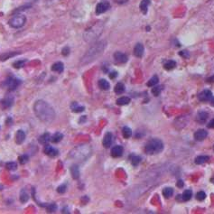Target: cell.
I'll return each mask as SVG.
<instances>
[{
    "label": "cell",
    "mask_w": 214,
    "mask_h": 214,
    "mask_svg": "<svg viewBox=\"0 0 214 214\" xmlns=\"http://www.w3.org/2000/svg\"><path fill=\"white\" fill-rule=\"evenodd\" d=\"M213 149H214V147H213Z\"/></svg>",
    "instance_id": "cell-51"
},
{
    "label": "cell",
    "mask_w": 214,
    "mask_h": 214,
    "mask_svg": "<svg viewBox=\"0 0 214 214\" xmlns=\"http://www.w3.org/2000/svg\"><path fill=\"white\" fill-rule=\"evenodd\" d=\"M6 166V169L9 170V171H15V170H17V163H15V162L7 163Z\"/></svg>",
    "instance_id": "cell-37"
},
{
    "label": "cell",
    "mask_w": 214,
    "mask_h": 214,
    "mask_svg": "<svg viewBox=\"0 0 214 214\" xmlns=\"http://www.w3.org/2000/svg\"><path fill=\"white\" fill-rule=\"evenodd\" d=\"M176 185H177V187H179V188H182V187H183V182H182V180H179V181L177 182Z\"/></svg>",
    "instance_id": "cell-47"
},
{
    "label": "cell",
    "mask_w": 214,
    "mask_h": 214,
    "mask_svg": "<svg viewBox=\"0 0 214 214\" xmlns=\"http://www.w3.org/2000/svg\"><path fill=\"white\" fill-rule=\"evenodd\" d=\"M13 102H14V98H13L6 97V98H5L4 99H2V101H0V106H1L3 108H10L13 105Z\"/></svg>",
    "instance_id": "cell-15"
},
{
    "label": "cell",
    "mask_w": 214,
    "mask_h": 214,
    "mask_svg": "<svg viewBox=\"0 0 214 214\" xmlns=\"http://www.w3.org/2000/svg\"><path fill=\"white\" fill-rule=\"evenodd\" d=\"M102 31H103V24L101 21L97 22L90 28L86 29V31L83 34V39L87 42H92L101 34Z\"/></svg>",
    "instance_id": "cell-4"
},
{
    "label": "cell",
    "mask_w": 214,
    "mask_h": 214,
    "mask_svg": "<svg viewBox=\"0 0 214 214\" xmlns=\"http://www.w3.org/2000/svg\"><path fill=\"white\" fill-rule=\"evenodd\" d=\"M29 7H31V5H25V6H20V7H18V9L16 10V12L17 13V12L22 11V10H25V9L29 8Z\"/></svg>",
    "instance_id": "cell-45"
},
{
    "label": "cell",
    "mask_w": 214,
    "mask_h": 214,
    "mask_svg": "<svg viewBox=\"0 0 214 214\" xmlns=\"http://www.w3.org/2000/svg\"><path fill=\"white\" fill-rule=\"evenodd\" d=\"M123 147L121 146H116L111 149V155L113 157H120L123 154Z\"/></svg>",
    "instance_id": "cell-13"
},
{
    "label": "cell",
    "mask_w": 214,
    "mask_h": 214,
    "mask_svg": "<svg viewBox=\"0 0 214 214\" xmlns=\"http://www.w3.org/2000/svg\"><path fill=\"white\" fill-rule=\"evenodd\" d=\"M98 87L101 88V90H108V89H109V82L108 81V80H104V79H101V80H98Z\"/></svg>",
    "instance_id": "cell-22"
},
{
    "label": "cell",
    "mask_w": 214,
    "mask_h": 214,
    "mask_svg": "<svg viewBox=\"0 0 214 214\" xmlns=\"http://www.w3.org/2000/svg\"><path fill=\"white\" fill-rule=\"evenodd\" d=\"M207 135H208L207 131H205L204 129H200V130H198V131L195 132L194 138L197 141H202V140H204L206 138Z\"/></svg>",
    "instance_id": "cell-16"
},
{
    "label": "cell",
    "mask_w": 214,
    "mask_h": 214,
    "mask_svg": "<svg viewBox=\"0 0 214 214\" xmlns=\"http://www.w3.org/2000/svg\"><path fill=\"white\" fill-rule=\"evenodd\" d=\"M91 152L92 148L90 145L83 144L74 147L70 151L69 156L71 159H75L77 161H84L91 154Z\"/></svg>",
    "instance_id": "cell-3"
},
{
    "label": "cell",
    "mask_w": 214,
    "mask_h": 214,
    "mask_svg": "<svg viewBox=\"0 0 214 214\" xmlns=\"http://www.w3.org/2000/svg\"><path fill=\"white\" fill-rule=\"evenodd\" d=\"M164 149V144L160 139L154 138L147 142L146 145L145 151L147 154H159Z\"/></svg>",
    "instance_id": "cell-5"
},
{
    "label": "cell",
    "mask_w": 214,
    "mask_h": 214,
    "mask_svg": "<svg viewBox=\"0 0 214 214\" xmlns=\"http://www.w3.org/2000/svg\"><path fill=\"white\" fill-rule=\"evenodd\" d=\"M46 210L48 212H54L57 210V205L55 203H50L46 205Z\"/></svg>",
    "instance_id": "cell-39"
},
{
    "label": "cell",
    "mask_w": 214,
    "mask_h": 214,
    "mask_svg": "<svg viewBox=\"0 0 214 214\" xmlns=\"http://www.w3.org/2000/svg\"><path fill=\"white\" fill-rule=\"evenodd\" d=\"M210 104H211V106H214V98H211V99H210Z\"/></svg>",
    "instance_id": "cell-50"
},
{
    "label": "cell",
    "mask_w": 214,
    "mask_h": 214,
    "mask_svg": "<svg viewBox=\"0 0 214 214\" xmlns=\"http://www.w3.org/2000/svg\"><path fill=\"white\" fill-rule=\"evenodd\" d=\"M122 134H123V136L127 139L132 136V130L128 126H124L122 129Z\"/></svg>",
    "instance_id": "cell-29"
},
{
    "label": "cell",
    "mask_w": 214,
    "mask_h": 214,
    "mask_svg": "<svg viewBox=\"0 0 214 214\" xmlns=\"http://www.w3.org/2000/svg\"><path fill=\"white\" fill-rule=\"evenodd\" d=\"M161 90H162L161 86H154V88L152 89V93L154 96H158L161 93Z\"/></svg>",
    "instance_id": "cell-40"
},
{
    "label": "cell",
    "mask_w": 214,
    "mask_h": 214,
    "mask_svg": "<svg viewBox=\"0 0 214 214\" xmlns=\"http://www.w3.org/2000/svg\"><path fill=\"white\" fill-rule=\"evenodd\" d=\"M208 160H209V156H207V155H200V156H197V157L195 158V164H203L205 162H207Z\"/></svg>",
    "instance_id": "cell-27"
},
{
    "label": "cell",
    "mask_w": 214,
    "mask_h": 214,
    "mask_svg": "<svg viewBox=\"0 0 214 214\" xmlns=\"http://www.w3.org/2000/svg\"><path fill=\"white\" fill-rule=\"evenodd\" d=\"M150 4V0H142L141 3H140V10L143 14H146L147 13V9H148V5Z\"/></svg>",
    "instance_id": "cell-20"
},
{
    "label": "cell",
    "mask_w": 214,
    "mask_h": 214,
    "mask_svg": "<svg viewBox=\"0 0 214 214\" xmlns=\"http://www.w3.org/2000/svg\"><path fill=\"white\" fill-rule=\"evenodd\" d=\"M209 118V114L207 112H204V111H202V112H200L198 114V117H197V119L198 121L200 122H202V123H204L207 118Z\"/></svg>",
    "instance_id": "cell-26"
},
{
    "label": "cell",
    "mask_w": 214,
    "mask_h": 214,
    "mask_svg": "<svg viewBox=\"0 0 214 214\" xmlns=\"http://www.w3.org/2000/svg\"><path fill=\"white\" fill-rule=\"evenodd\" d=\"M211 98H212V93L209 90H203V92H201V93H200V95H199V99L201 101H210Z\"/></svg>",
    "instance_id": "cell-12"
},
{
    "label": "cell",
    "mask_w": 214,
    "mask_h": 214,
    "mask_svg": "<svg viewBox=\"0 0 214 214\" xmlns=\"http://www.w3.org/2000/svg\"><path fill=\"white\" fill-rule=\"evenodd\" d=\"M70 109L73 112H75V113H80V112H82L85 110V108L83 106H80L77 102H73L71 103L70 105Z\"/></svg>",
    "instance_id": "cell-21"
},
{
    "label": "cell",
    "mask_w": 214,
    "mask_h": 214,
    "mask_svg": "<svg viewBox=\"0 0 214 214\" xmlns=\"http://www.w3.org/2000/svg\"><path fill=\"white\" fill-rule=\"evenodd\" d=\"M110 7V4L108 1H102L101 3H98L96 6V14L97 15H101V14L105 13L108 11Z\"/></svg>",
    "instance_id": "cell-7"
},
{
    "label": "cell",
    "mask_w": 214,
    "mask_h": 214,
    "mask_svg": "<svg viewBox=\"0 0 214 214\" xmlns=\"http://www.w3.org/2000/svg\"><path fill=\"white\" fill-rule=\"evenodd\" d=\"M106 45H107L106 41H99V42H94L81 58V60L80 62V65L85 66V65L94 62L95 60H97L98 57L103 53V52L106 48Z\"/></svg>",
    "instance_id": "cell-2"
},
{
    "label": "cell",
    "mask_w": 214,
    "mask_h": 214,
    "mask_svg": "<svg viewBox=\"0 0 214 214\" xmlns=\"http://www.w3.org/2000/svg\"><path fill=\"white\" fill-rule=\"evenodd\" d=\"M130 159H131V164L134 166H136L140 163V161H141V158L139 157V156H137V155H131Z\"/></svg>",
    "instance_id": "cell-36"
},
{
    "label": "cell",
    "mask_w": 214,
    "mask_h": 214,
    "mask_svg": "<svg viewBox=\"0 0 214 214\" xmlns=\"http://www.w3.org/2000/svg\"><path fill=\"white\" fill-rule=\"evenodd\" d=\"M129 102H130V98H127V97H121V98L117 99V104L119 105V106L127 105Z\"/></svg>",
    "instance_id": "cell-28"
},
{
    "label": "cell",
    "mask_w": 214,
    "mask_h": 214,
    "mask_svg": "<svg viewBox=\"0 0 214 214\" xmlns=\"http://www.w3.org/2000/svg\"><path fill=\"white\" fill-rule=\"evenodd\" d=\"M62 138H63V135L59 132H57L54 135L51 136V141L52 143H59L60 141H62Z\"/></svg>",
    "instance_id": "cell-25"
},
{
    "label": "cell",
    "mask_w": 214,
    "mask_h": 214,
    "mask_svg": "<svg viewBox=\"0 0 214 214\" xmlns=\"http://www.w3.org/2000/svg\"><path fill=\"white\" fill-rule=\"evenodd\" d=\"M70 173H71V176L75 180L80 177V170L77 165H73L70 167Z\"/></svg>",
    "instance_id": "cell-23"
},
{
    "label": "cell",
    "mask_w": 214,
    "mask_h": 214,
    "mask_svg": "<svg viewBox=\"0 0 214 214\" xmlns=\"http://www.w3.org/2000/svg\"><path fill=\"white\" fill-rule=\"evenodd\" d=\"M25 22H26V17L24 15H22V14H19V15L14 16L8 21V24L13 28H21L24 25Z\"/></svg>",
    "instance_id": "cell-6"
},
{
    "label": "cell",
    "mask_w": 214,
    "mask_h": 214,
    "mask_svg": "<svg viewBox=\"0 0 214 214\" xmlns=\"http://www.w3.org/2000/svg\"><path fill=\"white\" fill-rule=\"evenodd\" d=\"M18 160H19L21 164H26L28 162V160H29V157H28V155H26V154H23V155L19 156Z\"/></svg>",
    "instance_id": "cell-38"
},
{
    "label": "cell",
    "mask_w": 214,
    "mask_h": 214,
    "mask_svg": "<svg viewBox=\"0 0 214 214\" xmlns=\"http://www.w3.org/2000/svg\"><path fill=\"white\" fill-rule=\"evenodd\" d=\"M69 53H70V48L69 47H64L62 49V54L63 56H67V55H69Z\"/></svg>",
    "instance_id": "cell-44"
},
{
    "label": "cell",
    "mask_w": 214,
    "mask_h": 214,
    "mask_svg": "<svg viewBox=\"0 0 214 214\" xmlns=\"http://www.w3.org/2000/svg\"><path fill=\"white\" fill-rule=\"evenodd\" d=\"M19 52H6L3 53L2 55H0V61H6V59L10 58V57H13L17 54H18Z\"/></svg>",
    "instance_id": "cell-34"
},
{
    "label": "cell",
    "mask_w": 214,
    "mask_h": 214,
    "mask_svg": "<svg viewBox=\"0 0 214 214\" xmlns=\"http://www.w3.org/2000/svg\"><path fill=\"white\" fill-rule=\"evenodd\" d=\"M158 81H159L158 77L156 76V75H154V76H153V77L149 80V81L147 82L146 85H147L148 87H154V86H155V85L158 83Z\"/></svg>",
    "instance_id": "cell-33"
},
{
    "label": "cell",
    "mask_w": 214,
    "mask_h": 214,
    "mask_svg": "<svg viewBox=\"0 0 214 214\" xmlns=\"http://www.w3.org/2000/svg\"><path fill=\"white\" fill-rule=\"evenodd\" d=\"M35 116L45 123H51L55 119V111L52 107L45 101H37L34 105Z\"/></svg>",
    "instance_id": "cell-1"
},
{
    "label": "cell",
    "mask_w": 214,
    "mask_h": 214,
    "mask_svg": "<svg viewBox=\"0 0 214 214\" xmlns=\"http://www.w3.org/2000/svg\"><path fill=\"white\" fill-rule=\"evenodd\" d=\"M28 200H29V194L27 193V192L24 189H23L20 192V202L25 203L28 202Z\"/></svg>",
    "instance_id": "cell-24"
},
{
    "label": "cell",
    "mask_w": 214,
    "mask_h": 214,
    "mask_svg": "<svg viewBox=\"0 0 214 214\" xmlns=\"http://www.w3.org/2000/svg\"><path fill=\"white\" fill-rule=\"evenodd\" d=\"M144 46L142 44H137L135 48H134V54L137 58H141V57L144 55Z\"/></svg>",
    "instance_id": "cell-14"
},
{
    "label": "cell",
    "mask_w": 214,
    "mask_h": 214,
    "mask_svg": "<svg viewBox=\"0 0 214 214\" xmlns=\"http://www.w3.org/2000/svg\"><path fill=\"white\" fill-rule=\"evenodd\" d=\"M44 152L45 153V154H47L48 156H51V157H54V156L59 154V151L57 150L56 148H54L53 146H50V145H45V146Z\"/></svg>",
    "instance_id": "cell-9"
},
{
    "label": "cell",
    "mask_w": 214,
    "mask_h": 214,
    "mask_svg": "<svg viewBox=\"0 0 214 214\" xmlns=\"http://www.w3.org/2000/svg\"><path fill=\"white\" fill-rule=\"evenodd\" d=\"M192 190H185L183 192L182 195V198L183 201H189V200L192 198Z\"/></svg>",
    "instance_id": "cell-32"
},
{
    "label": "cell",
    "mask_w": 214,
    "mask_h": 214,
    "mask_svg": "<svg viewBox=\"0 0 214 214\" xmlns=\"http://www.w3.org/2000/svg\"><path fill=\"white\" fill-rule=\"evenodd\" d=\"M114 59L117 63H125L127 62V56L121 52H117L114 53Z\"/></svg>",
    "instance_id": "cell-10"
},
{
    "label": "cell",
    "mask_w": 214,
    "mask_h": 214,
    "mask_svg": "<svg viewBox=\"0 0 214 214\" xmlns=\"http://www.w3.org/2000/svg\"><path fill=\"white\" fill-rule=\"evenodd\" d=\"M112 140H113V136H112V134L110 132H107L103 137V140H102V145L105 148H108L111 144H112Z\"/></svg>",
    "instance_id": "cell-11"
},
{
    "label": "cell",
    "mask_w": 214,
    "mask_h": 214,
    "mask_svg": "<svg viewBox=\"0 0 214 214\" xmlns=\"http://www.w3.org/2000/svg\"><path fill=\"white\" fill-rule=\"evenodd\" d=\"M175 66H176V62H175V61H173V60L167 61V62L164 63V69H165V70H173V69H174Z\"/></svg>",
    "instance_id": "cell-31"
},
{
    "label": "cell",
    "mask_w": 214,
    "mask_h": 214,
    "mask_svg": "<svg viewBox=\"0 0 214 214\" xmlns=\"http://www.w3.org/2000/svg\"><path fill=\"white\" fill-rule=\"evenodd\" d=\"M208 127L210 128H214V119H211L210 121V123L208 124Z\"/></svg>",
    "instance_id": "cell-48"
},
{
    "label": "cell",
    "mask_w": 214,
    "mask_h": 214,
    "mask_svg": "<svg viewBox=\"0 0 214 214\" xmlns=\"http://www.w3.org/2000/svg\"><path fill=\"white\" fill-rule=\"evenodd\" d=\"M180 55L185 57V58H188V57H189V53H188L187 51H182V52H180Z\"/></svg>",
    "instance_id": "cell-46"
},
{
    "label": "cell",
    "mask_w": 214,
    "mask_h": 214,
    "mask_svg": "<svg viewBox=\"0 0 214 214\" xmlns=\"http://www.w3.org/2000/svg\"><path fill=\"white\" fill-rule=\"evenodd\" d=\"M206 198V194L204 192H199L197 194H196V199L198 201H203V200Z\"/></svg>",
    "instance_id": "cell-42"
},
{
    "label": "cell",
    "mask_w": 214,
    "mask_h": 214,
    "mask_svg": "<svg viewBox=\"0 0 214 214\" xmlns=\"http://www.w3.org/2000/svg\"><path fill=\"white\" fill-rule=\"evenodd\" d=\"M117 75H118V73H116V71H112L111 73H109V77H110L111 79H114L115 77H117Z\"/></svg>",
    "instance_id": "cell-49"
},
{
    "label": "cell",
    "mask_w": 214,
    "mask_h": 214,
    "mask_svg": "<svg viewBox=\"0 0 214 214\" xmlns=\"http://www.w3.org/2000/svg\"><path fill=\"white\" fill-rule=\"evenodd\" d=\"M49 141H51V135L49 133H45L39 137V143L42 145H47Z\"/></svg>",
    "instance_id": "cell-19"
},
{
    "label": "cell",
    "mask_w": 214,
    "mask_h": 214,
    "mask_svg": "<svg viewBox=\"0 0 214 214\" xmlns=\"http://www.w3.org/2000/svg\"><path fill=\"white\" fill-rule=\"evenodd\" d=\"M66 189H67V186H66V184H62L60 185V186L57 188V192H58L59 193H64L66 192Z\"/></svg>",
    "instance_id": "cell-43"
},
{
    "label": "cell",
    "mask_w": 214,
    "mask_h": 214,
    "mask_svg": "<svg viewBox=\"0 0 214 214\" xmlns=\"http://www.w3.org/2000/svg\"><path fill=\"white\" fill-rule=\"evenodd\" d=\"M25 62H26V60H24V61H17L16 62L13 63V65H14V67H15V68L19 69V68H22L24 65Z\"/></svg>",
    "instance_id": "cell-41"
},
{
    "label": "cell",
    "mask_w": 214,
    "mask_h": 214,
    "mask_svg": "<svg viewBox=\"0 0 214 214\" xmlns=\"http://www.w3.org/2000/svg\"><path fill=\"white\" fill-rule=\"evenodd\" d=\"M63 69H64L63 63L61 62H57L53 63L52 66V71H56V73H62Z\"/></svg>",
    "instance_id": "cell-18"
},
{
    "label": "cell",
    "mask_w": 214,
    "mask_h": 214,
    "mask_svg": "<svg viewBox=\"0 0 214 214\" xmlns=\"http://www.w3.org/2000/svg\"><path fill=\"white\" fill-rule=\"evenodd\" d=\"M114 90H115V92L117 94H122L125 91V86H124V84L121 83V82L117 83V85L115 86V89H114Z\"/></svg>",
    "instance_id": "cell-30"
},
{
    "label": "cell",
    "mask_w": 214,
    "mask_h": 214,
    "mask_svg": "<svg viewBox=\"0 0 214 214\" xmlns=\"http://www.w3.org/2000/svg\"><path fill=\"white\" fill-rule=\"evenodd\" d=\"M25 139V133L23 130H18L16 134V143L17 145H21Z\"/></svg>",
    "instance_id": "cell-17"
},
{
    "label": "cell",
    "mask_w": 214,
    "mask_h": 214,
    "mask_svg": "<svg viewBox=\"0 0 214 214\" xmlns=\"http://www.w3.org/2000/svg\"><path fill=\"white\" fill-rule=\"evenodd\" d=\"M6 87L10 90H16L18 85L20 84V80H17V79H15V78H8L6 81Z\"/></svg>",
    "instance_id": "cell-8"
},
{
    "label": "cell",
    "mask_w": 214,
    "mask_h": 214,
    "mask_svg": "<svg viewBox=\"0 0 214 214\" xmlns=\"http://www.w3.org/2000/svg\"><path fill=\"white\" fill-rule=\"evenodd\" d=\"M173 193H174V190H173V188H170V187H167V188H164V190H163V194H164V196L165 197V198H170L171 196L173 195Z\"/></svg>",
    "instance_id": "cell-35"
}]
</instances>
